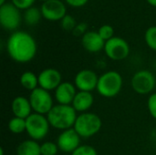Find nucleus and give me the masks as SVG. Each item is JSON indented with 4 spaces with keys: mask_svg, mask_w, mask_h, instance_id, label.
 <instances>
[{
    "mask_svg": "<svg viewBox=\"0 0 156 155\" xmlns=\"http://www.w3.org/2000/svg\"><path fill=\"white\" fill-rule=\"evenodd\" d=\"M20 85L28 91H33L38 88V78L32 71H25L22 73L19 79Z\"/></svg>",
    "mask_w": 156,
    "mask_h": 155,
    "instance_id": "obj_19",
    "label": "nucleus"
},
{
    "mask_svg": "<svg viewBox=\"0 0 156 155\" xmlns=\"http://www.w3.org/2000/svg\"><path fill=\"white\" fill-rule=\"evenodd\" d=\"M21 22L20 10L12 3H5L0 6V24L5 30H16Z\"/></svg>",
    "mask_w": 156,
    "mask_h": 155,
    "instance_id": "obj_9",
    "label": "nucleus"
},
{
    "mask_svg": "<svg viewBox=\"0 0 156 155\" xmlns=\"http://www.w3.org/2000/svg\"><path fill=\"white\" fill-rule=\"evenodd\" d=\"M60 21H61V27L66 31H73V29L77 26L75 18L68 14Z\"/></svg>",
    "mask_w": 156,
    "mask_h": 155,
    "instance_id": "obj_25",
    "label": "nucleus"
},
{
    "mask_svg": "<svg viewBox=\"0 0 156 155\" xmlns=\"http://www.w3.org/2000/svg\"><path fill=\"white\" fill-rule=\"evenodd\" d=\"M11 3L19 10H27L32 7L35 0H11Z\"/></svg>",
    "mask_w": 156,
    "mask_h": 155,
    "instance_id": "obj_28",
    "label": "nucleus"
},
{
    "mask_svg": "<svg viewBox=\"0 0 156 155\" xmlns=\"http://www.w3.org/2000/svg\"><path fill=\"white\" fill-rule=\"evenodd\" d=\"M41 1H43V2H47V1H48V0H41Z\"/></svg>",
    "mask_w": 156,
    "mask_h": 155,
    "instance_id": "obj_34",
    "label": "nucleus"
},
{
    "mask_svg": "<svg viewBox=\"0 0 156 155\" xmlns=\"http://www.w3.org/2000/svg\"><path fill=\"white\" fill-rule=\"evenodd\" d=\"M41 16H42V14H41L40 9L32 6V7L25 10L24 21L28 26H35L39 22Z\"/></svg>",
    "mask_w": 156,
    "mask_h": 155,
    "instance_id": "obj_20",
    "label": "nucleus"
},
{
    "mask_svg": "<svg viewBox=\"0 0 156 155\" xmlns=\"http://www.w3.org/2000/svg\"><path fill=\"white\" fill-rule=\"evenodd\" d=\"M26 128H27L26 119L14 117L8 122V129L14 134L23 133L24 132H26Z\"/></svg>",
    "mask_w": 156,
    "mask_h": 155,
    "instance_id": "obj_21",
    "label": "nucleus"
},
{
    "mask_svg": "<svg viewBox=\"0 0 156 155\" xmlns=\"http://www.w3.org/2000/svg\"><path fill=\"white\" fill-rule=\"evenodd\" d=\"M94 103V97L91 92L79 91L77 92L71 106L77 112H87Z\"/></svg>",
    "mask_w": 156,
    "mask_h": 155,
    "instance_id": "obj_17",
    "label": "nucleus"
},
{
    "mask_svg": "<svg viewBox=\"0 0 156 155\" xmlns=\"http://www.w3.org/2000/svg\"><path fill=\"white\" fill-rule=\"evenodd\" d=\"M6 2H5V0H0V6L1 5H5Z\"/></svg>",
    "mask_w": 156,
    "mask_h": 155,
    "instance_id": "obj_33",
    "label": "nucleus"
},
{
    "mask_svg": "<svg viewBox=\"0 0 156 155\" xmlns=\"http://www.w3.org/2000/svg\"><path fill=\"white\" fill-rule=\"evenodd\" d=\"M156 80L154 75L146 69L135 72L132 78L131 85L133 90L141 95L151 93L155 87Z\"/></svg>",
    "mask_w": 156,
    "mask_h": 155,
    "instance_id": "obj_7",
    "label": "nucleus"
},
{
    "mask_svg": "<svg viewBox=\"0 0 156 155\" xmlns=\"http://www.w3.org/2000/svg\"><path fill=\"white\" fill-rule=\"evenodd\" d=\"M122 84V75L115 70H110L99 77L96 90L104 98H114L121 92Z\"/></svg>",
    "mask_w": 156,
    "mask_h": 155,
    "instance_id": "obj_3",
    "label": "nucleus"
},
{
    "mask_svg": "<svg viewBox=\"0 0 156 155\" xmlns=\"http://www.w3.org/2000/svg\"><path fill=\"white\" fill-rule=\"evenodd\" d=\"M88 32V24L85 22H81L80 24H77L75 28L73 29L72 33L76 37H83Z\"/></svg>",
    "mask_w": 156,
    "mask_h": 155,
    "instance_id": "obj_29",
    "label": "nucleus"
},
{
    "mask_svg": "<svg viewBox=\"0 0 156 155\" xmlns=\"http://www.w3.org/2000/svg\"><path fill=\"white\" fill-rule=\"evenodd\" d=\"M71 155H98V153L91 145H80L78 147Z\"/></svg>",
    "mask_w": 156,
    "mask_h": 155,
    "instance_id": "obj_26",
    "label": "nucleus"
},
{
    "mask_svg": "<svg viewBox=\"0 0 156 155\" xmlns=\"http://www.w3.org/2000/svg\"><path fill=\"white\" fill-rule=\"evenodd\" d=\"M11 111L14 117L21 119H27L32 114L33 111L29 100L23 96H17L12 100Z\"/></svg>",
    "mask_w": 156,
    "mask_h": 155,
    "instance_id": "obj_16",
    "label": "nucleus"
},
{
    "mask_svg": "<svg viewBox=\"0 0 156 155\" xmlns=\"http://www.w3.org/2000/svg\"><path fill=\"white\" fill-rule=\"evenodd\" d=\"M146 1L148 2L149 5H151L156 7V0H146Z\"/></svg>",
    "mask_w": 156,
    "mask_h": 155,
    "instance_id": "obj_31",
    "label": "nucleus"
},
{
    "mask_svg": "<svg viewBox=\"0 0 156 155\" xmlns=\"http://www.w3.org/2000/svg\"><path fill=\"white\" fill-rule=\"evenodd\" d=\"M77 117V111L71 105L62 104L54 105L51 111L47 114L50 127L60 131L73 128Z\"/></svg>",
    "mask_w": 156,
    "mask_h": 155,
    "instance_id": "obj_2",
    "label": "nucleus"
},
{
    "mask_svg": "<svg viewBox=\"0 0 156 155\" xmlns=\"http://www.w3.org/2000/svg\"><path fill=\"white\" fill-rule=\"evenodd\" d=\"M144 40L151 49L156 51V26L147 28L144 34Z\"/></svg>",
    "mask_w": 156,
    "mask_h": 155,
    "instance_id": "obj_22",
    "label": "nucleus"
},
{
    "mask_svg": "<svg viewBox=\"0 0 156 155\" xmlns=\"http://www.w3.org/2000/svg\"><path fill=\"white\" fill-rule=\"evenodd\" d=\"M102 127V122L99 115L93 112H83L78 115L74 124V130L80 138H90L96 135Z\"/></svg>",
    "mask_w": 156,
    "mask_h": 155,
    "instance_id": "obj_4",
    "label": "nucleus"
},
{
    "mask_svg": "<svg viewBox=\"0 0 156 155\" xmlns=\"http://www.w3.org/2000/svg\"><path fill=\"white\" fill-rule=\"evenodd\" d=\"M6 50L9 57L17 63H27L31 61L37 50L35 38L27 32H13L6 43Z\"/></svg>",
    "mask_w": 156,
    "mask_h": 155,
    "instance_id": "obj_1",
    "label": "nucleus"
},
{
    "mask_svg": "<svg viewBox=\"0 0 156 155\" xmlns=\"http://www.w3.org/2000/svg\"><path fill=\"white\" fill-rule=\"evenodd\" d=\"M38 87L48 91L55 90L61 83L62 77L60 72L52 68L43 69L38 75Z\"/></svg>",
    "mask_w": 156,
    "mask_h": 155,
    "instance_id": "obj_13",
    "label": "nucleus"
},
{
    "mask_svg": "<svg viewBox=\"0 0 156 155\" xmlns=\"http://www.w3.org/2000/svg\"><path fill=\"white\" fill-rule=\"evenodd\" d=\"M58 150V144L52 142H45L40 145L41 155H57Z\"/></svg>",
    "mask_w": 156,
    "mask_h": 155,
    "instance_id": "obj_23",
    "label": "nucleus"
},
{
    "mask_svg": "<svg viewBox=\"0 0 156 155\" xmlns=\"http://www.w3.org/2000/svg\"><path fill=\"white\" fill-rule=\"evenodd\" d=\"M80 136L77 133L74 128L62 131L57 139L58 149L63 153H72L78 147L80 146Z\"/></svg>",
    "mask_w": 156,
    "mask_h": 155,
    "instance_id": "obj_12",
    "label": "nucleus"
},
{
    "mask_svg": "<svg viewBox=\"0 0 156 155\" xmlns=\"http://www.w3.org/2000/svg\"><path fill=\"white\" fill-rule=\"evenodd\" d=\"M97 32L105 42L114 37V29L111 25H102Z\"/></svg>",
    "mask_w": 156,
    "mask_h": 155,
    "instance_id": "obj_24",
    "label": "nucleus"
},
{
    "mask_svg": "<svg viewBox=\"0 0 156 155\" xmlns=\"http://www.w3.org/2000/svg\"><path fill=\"white\" fill-rule=\"evenodd\" d=\"M99 81V77L91 69H82L80 70L74 79V85L79 90V91H88L91 92L97 89Z\"/></svg>",
    "mask_w": 156,
    "mask_h": 155,
    "instance_id": "obj_11",
    "label": "nucleus"
},
{
    "mask_svg": "<svg viewBox=\"0 0 156 155\" xmlns=\"http://www.w3.org/2000/svg\"><path fill=\"white\" fill-rule=\"evenodd\" d=\"M40 11L42 16L48 21L61 20L67 15L66 5L60 0H48L43 2Z\"/></svg>",
    "mask_w": 156,
    "mask_h": 155,
    "instance_id": "obj_10",
    "label": "nucleus"
},
{
    "mask_svg": "<svg viewBox=\"0 0 156 155\" xmlns=\"http://www.w3.org/2000/svg\"><path fill=\"white\" fill-rule=\"evenodd\" d=\"M0 155H5V153H4V148H3V147H0Z\"/></svg>",
    "mask_w": 156,
    "mask_h": 155,
    "instance_id": "obj_32",
    "label": "nucleus"
},
{
    "mask_svg": "<svg viewBox=\"0 0 156 155\" xmlns=\"http://www.w3.org/2000/svg\"><path fill=\"white\" fill-rule=\"evenodd\" d=\"M77 88L69 81H62V83L54 90L55 99L58 104L71 105L77 94Z\"/></svg>",
    "mask_w": 156,
    "mask_h": 155,
    "instance_id": "obj_14",
    "label": "nucleus"
},
{
    "mask_svg": "<svg viewBox=\"0 0 156 155\" xmlns=\"http://www.w3.org/2000/svg\"><path fill=\"white\" fill-rule=\"evenodd\" d=\"M68 5L73 7H81L85 5L89 0H65Z\"/></svg>",
    "mask_w": 156,
    "mask_h": 155,
    "instance_id": "obj_30",
    "label": "nucleus"
},
{
    "mask_svg": "<svg viewBox=\"0 0 156 155\" xmlns=\"http://www.w3.org/2000/svg\"><path fill=\"white\" fill-rule=\"evenodd\" d=\"M81 43L85 50L90 53H97L104 49L105 41L101 37L98 32L88 31L81 37Z\"/></svg>",
    "mask_w": 156,
    "mask_h": 155,
    "instance_id": "obj_15",
    "label": "nucleus"
},
{
    "mask_svg": "<svg viewBox=\"0 0 156 155\" xmlns=\"http://www.w3.org/2000/svg\"><path fill=\"white\" fill-rule=\"evenodd\" d=\"M27 128L26 132L34 141H41L47 137L50 124L45 115L38 113H32L26 119Z\"/></svg>",
    "mask_w": 156,
    "mask_h": 155,
    "instance_id": "obj_5",
    "label": "nucleus"
},
{
    "mask_svg": "<svg viewBox=\"0 0 156 155\" xmlns=\"http://www.w3.org/2000/svg\"><path fill=\"white\" fill-rule=\"evenodd\" d=\"M130 46L128 42L120 37H113L105 42L104 52L106 56L115 61L125 59L130 54Z\"/></svg>",
    "mask_w": 156,
    "mask_h": 155,
    "instance_id": "obj_8",
    "label": "nucleus"
},
{
    "mask_svg": "<svg viewBox=\"0 0 156 155\" xmlns=\"http://www.w3.org/2000/svg\"><path fill=\"white\" fill-rule=\"evenodd\" d=\"M17 155H41L40 145L37 141L26 140L20 143L16 148Z\"/></svg>",
    "mask_w": 156,
    "mask_h": 155,
    "instance_id": "obj_18",
    "label": "nucleus"
},
{
    "mask_svg": "<svg viewBox=\"0 0 156 155\" xmlns=\"http://www.w3.org/2000/svg\"><path fill=\"white\" fill-rule=\"evenodd\" d=\"M28 100L35 113L47 115L54 107L53 99L49 91L39 87L30 92Z\"/></svg>",
    "mask_w": 156,
    "mask_h": 155,
    "instance_id": "obj_6",
    "label": "nucleus"
},
{
    "mask_svg": "<svg viewBox=\"0 0 156 155\" xmlns=\"http://www.w3.org/2000/svg\"><path fill=\"white\" fill-rule=\"evenodd\" d=\"M147 108L151 116L156 120V92L152 93L147 100Z\"/></svg>",
    "mask_w": 156,
    "mask_h": 155,
    "instance_id": "obj_27",
    "label": "nucleus"
}]
</instances>
